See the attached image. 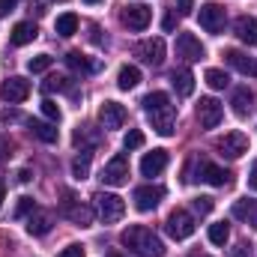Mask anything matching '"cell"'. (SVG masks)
<instances>
[{
  "label": "cell",
  "instance_id": "1",
  "mask_svg": "<svg viewBox=\"0 0 257 257\" xmlns=\"http://www.w3.org/2000/svg\"><path fill=\"white\" fill-rule=\"evenodd\" d=\"M144 111H147V117H150V123L153 128L159 132V135H174V128H177V108L171 105V96L168 93H162V90H156V93H150V96H144Z\"/></svg>",
  "mask_w": 257,
  "mask_h": 257
},
{
  "label": "cell",
  "instance_id": "2",
  "mask_svg": "<svg viewBox=\"0 0 257 257\" xmlns=\"http://www.w3.org/2000/svg\"><path fill=\"white\" fill-rule=\"evenodd\" d=\"M120 242L138 257H165V242H162L150 227H144V224L126 227L123 236H120Z\"/></svg>",
  "mask_w": 257,
  "mask_h": 257
},
{
  "label": "cell",
  "instance_id": "3",
  "mask_svg": "<svg viewBox=\"0 0 257 257\" xmlns=\"http://www.w3.org/2000/svg\"><path fill=\"white\" fill-rule=\"evenodd\" d=\"M60 212H63L72 224H78V227H90V224H93V209H90L87 203H81V200H78L72 192H63Z\"/></svg>",
  "mask_w": 257,
  "mask_h": 257
},
{
  "label": "cell",
  "instance_id": "4",
  "mask_svg": "<svg viewBox=\"0 0 257 257\" xmlns=\"http://www.w3.org/2000/svg\"><path fill=\"white\" fill-rule=\"evenodd\" d=\"M96 212H99V218L105 221V224H111V221H120L123 218V212H126V200L120 197V194H96Z\"/></svg>",
  "mask_w": 257,
  "mask_h": 257
},
{
  "label": "cell",
  "instance_id": "5",
  "mask_svg": "<svg viewBox=\"0 0 257 257\" xmlns=\"http://www.w3.org/2000/svg\"><path fill=\"white\" fill-rule=\"evenodd\" d=\"M99 180H102L105 186H126L128 183V159L123 156V153H117V156L102 168Z\"/></svg>",
  "mask_w": 257,
  "mask_h": 257
},
{
  "label": "cell",
  "instance_id": "6",
  "mask_svg": "<svg viewBox=\"0 0 257 257\" xmlns=\"http://www.w3.org/2000/svg\"><path fill=\"white\" fill-rule=\"evenodd\" d=\"M221 117H224V108H221L218 99L203 96V99L197 102V123H200V128H215L221 123Z\"/></svg>",
  "mask_w": 257,
  "mask_h": 257
},
{
  "label": "cell",
  "instance_id": "7",
  "mask_svg": "<svg viewBox=\"0 0 257 257\" xmlns=\"http://www.w3.org/2000/svg\"><path fill=\"white\" fill-rule=\"evenodd\" d=\"M27 96H30V81L21 78V75H12V78H6V81L0 84V99L9 102V105H18V102H24Z\"/></svg>",
  "mask_w": 257,
  "mask_h": 257
},
{
  "label": "cell",
  "instance_id": "8",
  "mask_svg": "<svg viewBox=\"0 0 257 257\" xmlns=\"http://www.w3.org/2000/svg\"><path fill=\"white\" fill-rule=\"evenodd\" d=\"M165 227H168V233H171L174 239H189V236L194 233V218H192V212H186V209H174V212L168 215Z\"/></svg>",
  "mask_w": 257,
  "mask_h": 257
},
{
  "label": "cell",
  "instance_id": "9",
  "mask_svg": "<svg viewBox=\"0 0 257 257\" xmlns=\"http://www.w3.org/2000/svg\"><path fill=\"white\" fill-rule=\"evenodd\" d=\"M197 18H200V27L206 33H221L224 24H227V15H224V9L218 3H203L200 12H197Z\"/></svg>",
  "mask_w": 257,
  "mask_h": 257
},
{
  "label": "cell",
  "instance_id": "10",
  "mask_svg": "<svg viewBox=\"0 0 257 257\" xmlns=\"http://www.w3.org/2000/svg\"><path fill=\"white\" fill-rule=\"evenodd\" d=\"M177 57L180 60H186V63H197V60H203V45H200V39L194 36V33H180L177 36Z\"/></svg>",
  "mask_w": 257,
  "mask_h": 257
},
{
  "label": "cell",
  "instance_id": "11",
  "mask_svg": "<svg viewBox=\"0 0 257 257\" xmlns=\"http://www.w3.org/2000/svg\"><path fill=\"white\" fill-rule=\"evenodd\" d=\"M135 54L144 60V63L150 66H162L165 63V39H144V42H138V48H135Z\"/></svg>",
  "mask_w": 257,
  "mask_h": 257
},
{
  "label": "cell",
  "instance_id": "12",
  "mask_svg": "<svg viewBox=\"0 0 257 257\" xmlns=\"http://www.w3.org/2000/svg\"><path fill=\"white\" fill-rule=\"evenodd\" d=\"M162 197H165V189H162V186H141V189H135V194H132L135 209H141V212L156 209Z\"/></svg>",
  "mask_w": 257,
  "mask_h": 257
},
{
  "label": "cell",
  "instance_id": "13",
  "mask_svg": "<svg viewBox=\"0 0 257 257\" xmlns=\"http://www.w3.org/2000/svg\"><path fill=\"white\" fill-rule=\"evenodd\" d=\"M218 150H221V156H227V159H239V156L248 153V138H245L242 132H227V135L218 141Z\"/></svg>",
  "mask_w": 257,
  "mask_h": 257
},
{
  "label": "cell",
  "instance_id": "14",
  "mask_svg": "<svg viewBox=\"0 0 257 257\" xmlns=\"http://www.w3.org/2000/svg\"><path fill=\"white\" fill-rule=\"evenodd\" d=\"M120 18H123V24H126L128 30H147V24L153 18V9L144 6V3H135V6H126L123 9Z\"/></svg>",
  "mask_w": 257,
  "mask_h": 257
},
{
  "label": "cell",
  "instance_id": "15",
  "mask_svg": "<svg viewBox=\"0 0 257 257\" xmlns=\"http://www.w3.org/2000/svg\"><path fill=\"white\" fill-rule=\"evenodd\" d=\"M197 168H200V177H197V180H203V183H209V186H215V189H227V186L233 183V174L224 171V168H215V165H209V162H200Z\"/></svg>",
  "mask_w": 257,
  "mask_h": 257
},
{
  "label": "cell",
  "instance_id": "16",
  "mask_svg": "<svg viewBox=\"0 0 257 257\" xmlns=\"http://www.w3.org/2000/svg\"><path fill=\"white\" fill-rule=\"evenodd\" d=\"M99 123H102V128H123V123H126V108L120 102H102Z\"/></svg>",
  "mask_w": 257,
  "mask_h": 257
},
{
  "label": "cell",
  "instance_id": "17",
  "mask_svg": "<svg viewBox=\"0 0 257 257\" xmlns=\"http://www.w3.org/2000/svg\"><path fill=\"white\" fill-rule=\"evenodd\" d=\"M168 168V150H153L141 159V174L144 177H159Z\"/></svg>",
  "mask_w": 257,
  "mask_h": 257
},
{
  "label": "cell",
  "instance_id": "18",
  "mask_svg": "<svg viewBox=\"0 0 257 257\" xmlns=\"http://www.w3.org/2000/svg\"><path fill=\"white\" fill-rule=\"evenodd\" d=\"M36 36H39V27H36L33 21H18V24L12 27V33H9V42H12L15 48H21V45H30Z\"/></svg>",
  "mask_w": 257,
  "mask_h": 257
},
{
  "label": "cell",
  "instance_id": "19",
  "mask_svg": "<svg viewBox=\"0 0 257 257\" xmlns=\"http://www.w3.org/2000/svg\"><path fill=\"white\" fill-rule=\"evenodd\" d=\"M224 60L233 66L239 75H248V78H254L257 75V60L254 57H248V54H242V51H233V48H230V51H224Z\"/></svg>",
  "mask_w": 257,
  "mask_h": 257
},
{
  "label": "cell",
  "instance_id": "20",
  "mask_svg": "<svg viewBox=\"0 0 257 257\" xmlns=\"http://www.w3.org/2000/svg\"><path fill=\"white\" fill-rule=\"evenodd\" d=\"M233 33H236L245 45L254 48L257 45V18H251V15H239V18L233 21Z\"/></svg>",
  "mask_w": 257,
  "mask_h": 257
},
{
  "label": "cell",
  "instance_id": "21",
  "mask_svg": "<svg viewBox=\"0 0 257 257\" xmlns=\"http://www.w3.org/2000/svg\"><path fill=\"white\" fill-rule=\"evenodd\" d=\"M233 218H239V221H245V224H251L257 227V200L251 197H239V200H233Z\"/></svg>",
  "mask_w": 257,
  "mask_h": 257
},
{
  "label": "cell",
  "instance_id": "22",
  "mask_svg": "<svg viewBox=\"0 0 257 257\" xmlns=\"http://www.w3.org/2000/svg\"><path fill=\"white\" fill-rule=\"evenodd\" d=\"M230 105H233V114H236V117H248L251 108H254V93H251L248 87H236Z\"/></svg>",
  "mask_w": 257,
  "mask_h": 257
},
{
  "label": "cell",
  "instance_id": "23",
  "mask_svg": "<svg viewBox=\"0 0 257 257\" xmlns=\"http://www.w3.org/2000/svg\"><path fill=\"white\" fill-rule=\"evenodd\" d=\"M171 87L177 90V96H192L194 93L192 69H174V72H171Z\"/></svg>",
  "mask_w": 257,
  "mask_h": 257
},
{
  "label": "cell",
  "instance_id": "24",
  "mask_svg": "<svg viewBox=\"0 0 257 257\" xmlns=\"http://www.w3.org/2000/svg\"><path fill=\"white\" fill-rule=\"evenodd\" d=\"M27 126H30V135H33V138H39V141H45V144H54V141H57V126H54L51 120H30Z\"/></svg>",
  "mask_w": 257,
  "mask_h": 257
},
{
  "label": "cell",
  "instance_id": "25",
  "mask_svg": "<svg viewBox=\"0 0 257 257\" xmlns=\"http://www.w3.org/2000/svg\"><path fill=\"white\" fill-rule=\"evenodd\" d=\"M48 230H51V215H48V212L33 209V212H30V218H27V233H33V236H45Z\"/></svg>",
  "mask_w": 257,
  "mask_h": 257
},
{
  "label": "cell",
  "instance_id": "26",
  "mask_svg": "<svg viewBox=\"0 0 257 257\" xmlns=\"http://www.w3.org/2000/svg\"><path fill=\"white\" fill-rule=\"evenodd\" d=\"M90 162H93V150H81L72 159V177L75 180H87L90 177Z\"/></svg>",
  "mask_w": 257,
  "mask_h": 257
},
{
  "label": "cell",
  "instance_id": "27",
  "mask_svg": "<svg viewBox=\"0 0 257 257\" xmlns=\"http://www.w3.org/2000/svg\"><path fill=\"white\" fill-rule=\"evenodd\" d=\"M99 138H102V135L93 132L90 126H78L75 135H72V144H75V147H84V150H93V147L99 144Z\"/></svg>",
  "mask_w": 257,
  "mask_h": 257
},
{
  "label": "cell",
  "instance_id": "28",
  "mask_svg": "<svg viewBox=\"0 0 257 257\" xmlns=\"http://www.w3.org/2000/svg\"><path fill=\"white\" fill-rule=\"evenodd\" d=\"M138 84H141V69L138 66H123L117 72V87L120 90H135Z\"/></svg>",
  "mask_w": 257,
  "mask_h": 257
},
{
  "label": "cell",
  "instance_id": "29",
  "mask_svg": "<svg viewBox=\"0 0 257 257\" xmlns=\"http://www.w3.org/2000/svg\"><path fill=\"white\" fill-rule=\"evenodd\" d=\"M66 63H69V69H72V72H81V75L96 72V63H90L81 51H69V54H66Z\"/></svg>",
  "mask_w": 257,
  "mask_h": 257
},
{
  "label": "cell",
  "instance_id": "30",
  "mask_svg": "<svg viewBox=\"0 0 257 257\" xmlns=\"http://www.w3.org/2000/svg\"><path fill=\"white\" fill-rule=\"evenodd\" d=\"M54 27H57L60 36H75V33H78V15H75V12H63Z\"/></svg>",
  "mask_w": 257,
  "mask_h": 257
},
{
  "label": "cell",
  "instance_id": "31",
  "mask_svg": "<svg viewBox=\"0 0 257 257\" xmlns=\"http://www.w3.org/2000/svg\"><path fill=\"white\" fill-rule=\"evenodd\" d=\"M230 239V227H227V221H215V224H209V242L212 245H224Z\"/></svg>",
  "mask_w": 257,
  "mask_h": 257
},
{
  "label": "cell",
  "instance_id": "32",
  "mask_svg": "<svg viewBox=\"0 0 257 257\" xmlns=\"http://www.w3.org/2000/svg\"><path fill=\"white\" fill-rule=\"evenodd\" d=\"M206 84L212 87V90H224L227 84H230V78H227V72H221V69H206Z\"/></svg>",
  "mask_w": 257,
  "mask_h": 257
},
{
  "label": "cell",
  "instance_id": "33",
  "mask_svg": "<svg viewBox=\"0 0 257 257\" xmlns=\"http://www.w3.org/2000/svg\"><path fill=\"white\" fill-rule=\"evenodd\" d=\"M51 63H54V60H51V54H36V57H30V60H27V69H30L33 75H39V72H48Z\"/></svg>",
  "mask_w": 257,
  "mask_h": 257
},
{
  "label": "cell",
  "instance_id": "34",
  "mask_svg": "<svg viewBox=\"0 0 257 257\" xmlns=\"http://www.w3.org/2000/svg\"><path fill=\"white\" fill-rule=\"evenodd\" d=\"M123 147L126 150H141L144 147V132L141 128H128L126 138H123Z\"/></svg>",
  "mask_w": 257,
  "mask_h": 257
},
{
  "label": "cell",
  "instance_id": "35",
  "mask_svg": "<svg viewBox=\"0 0 257 257\" xmlns=\"http://www.w3.org/2000/svg\"><path fill=\"white\" fill-rule=\"evenodd\" d=\"M42 90H45V93H54V90L60 93V90H69V78H63V75H51V78L42 84Z\"/></svg>",
  "mask_w": 257,
  "mask_h": 257
},
{
  "label": "cell",
  "instance_id": "36",
  "mask_svg": "<svg viewBox=\"0 0 257 257\" xmlns=\"http://www.w3.org/2000/svg\"><path fill=\"white\" fill-rule=\"evenodd\" d=\"M42 114H45V120L60 123V108H57V102H54V99H45V102H42Z\"/></svg>",
  "mask_w": 257,
  "mask_h": 257
},
{
  "label": "cell",
  "instance_id": "37",
  "mask_svg": "<svg viewBox=\"0 0 257 257\" xmlns=\"http://www.w3.org/2000/svg\"><path fill=\"white\" fill-rule=\"evenodd\" d=\"M33 209H36L33 197H21V200H18V209H15V215L21 218V215H27V212H33Z\"/></svg>",
  "mask_w": 257,
  "mask_h": 257
},
{
  "label": "cell",
  "instance_id": "38",
  "mask_svg": "<svg viewBox=\"0 0 257 257\" xmlns=\"http://www.w3.org/2000/svg\"><path fill=\"white\" fill-rule=\"evenodd\" d=\"M209 209H212V197H194V212L206 215Z\"/></svg>",
  "mask_w": 257,
  "mask_h": 257
},
{
  "label": "cell",
  "instance_id": "39",
  "mask_svg": "<svg viewBox=\"0 0 257 257\" xmlns=\"http://www.w3.org/2000/svg\"><path fill=\"white\" fill-rule=\"evenodd\" d=\"M60 257H87V254H84V245H69V248L60 251Z\"/></svg>",
  "mask_w": 257,
  "mask_h": 257
},
{
  "label": "cell",
  "instance_id": "40",
  "mask_svg": "<svg viewBox=\"0 0 257 257\" xmlns=\"http://www.w3.org/2000/svg\"><path fill=\"white\" fill-rule=\"evenodd\" d=\"M15 6H18V0H0V18H6L9 12H15Z\"/></svg>",
  "mask_w": 257,
  "mask_h": 257
},
{
  "label": "cell",
  "instance_id": "41",
  "mask_svg": "<svg viewBox=\"0 0 257 257\" xmlns=\"http://www.w3.org/2000/svg\"><path fill=\"white\" fill-rule=\"evenodd\" d=\"M177 9H180V15H192L194 0H177Z\"/></svg>",
  "mask_w": 257,
  "mask_h": 257
},
{
  "label": "cell",
  "instance_id": "42",
  "mask_svg": "<svg viewBox=\"0 0 257 257\" xmlns=\"http://www.w3.org/2000/svg\"><path fill=\"white\" fill-rule=\"evenodd\" d=\"M174 9H168V15H165V30H174Z\"/></svg>",
  "mask_w": 257,
  "mask_h": 257
},
{
  "label": "cell",
  "instance_id": "43",
  "mask_svg": "<svg viewBox=\"0 0 257 257\" xmlns=\"http://www.w3.org/2000/svg\"><path fill=\"white\" fill-rule=\"evenodd\" d=\"M248 186L257 192V162H254V168H251V174H248Z\"/></svg>",
  "mask_w": 257,
  "mask_h": 257
},
{
  "label": "cell",
  "instance_id": "44",
  "mask_svg": "<svg viewBox=\"0 0 257 257\" xmlns=\"http://www.w3.org/2000/svg\"><path fill=\"white\" fill-rule=\"evenodd\" d=\"M30 180H33V177H30V171H27V168H24V171H21V174H18V183H30Z\"/></svg>",
  "mask_w": 257,
  "mask_h": 257
},
{
  "label": "cell",
  "instance_id": "45",
  "mask_svg": "<svg viewBox=\"0 0 257 257\" xmlns=\"http://www.w3.org/2000/svg\"><path fill=\"white\" fill-rule=\"evenodd\" d=\"M3 200H6V186H3V180H0V206H3Z\"/></svg>",
  "mask_w": 257,
  "mask_h": 257
},
{
  "label": "cell",
  "instance_id": "46",
  "mask_svg": "<svg viewBox=\"0 0 257 257\" xmlns=\"http://www.w3.org/2000/svg\"><path fill=\"white\" fill-rule=\"evenodd\" d=\"M105 257H123V254H120V251H108Z\"/></svg>",
  "mask_w": 257,
  "mask_h": 257
},
{
  "label": "cell",
  "instance_id": "47",
  "mask_svg": "<svg viewBox=\"0 0 257 257\" xmlns=\"http://www.w3.org/2000/svg\"><path fill=\"white\" fill-rule=\"evenodd\" d=\"M84 3H99V0H84Z\"/></svg>",
  "mask_w": 257,
  "mask_h": 257
}]
</instances>
